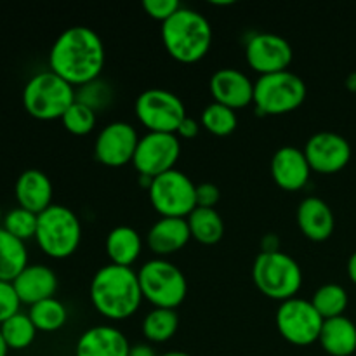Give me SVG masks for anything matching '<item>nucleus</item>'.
Returning <instances> with one entry per match:
<instances>
[{
	"label": "nucleus",
	"mask_w": 356,
	"mask_h": 356,
	"mask_svg": "<svg viewBox=\"0 0 356 356\" xmlns=\"http://www.w3.org/2000/svg\"><path fill=\"white\" fill-rule=\"evenodd\" d=\"M51 72L75 86L99 79L104 66V44L89 26L66 28L49 52Z\"/></svg>",
	"instance_id": "nucleus-1"
},
{
	"label": "nucleus",
	"mask_w": 356,
	"mask_h": 356,
	"mask_svg": "<svg viewBox=\"0 0 356 356\" xmlns=\"http://www.w3.org/2000/svg\"><path fill=\"white\" fill-rule=\"evenodd\" d=\"M89 296L96 312L108 320L129 318L143 302L138 273L118 264H106L94 273Z\"/></svg>",
	"instance_id": "nucleus-2"
},
{
	"label": "nucleus",
	"mask_w": 356,
	"mask_h": 356,
	"mask_svg": "<svg viewBox=\"0 0 356 356\" xmlns=\"http://www.w3.org/2000/svg\"><path fill=\"white\" fill-rule=\"evenodd\" d=\"M162 42L172 59L184 65L197 63L211 51V23L198 10L181 7L174 16L162 23Z\"/></svg>",
	"instance_id": "nucleus-3"
},
{
	"label": "nucleus",
	"mask_w": 356,
	"mask_h": 356,
	"mask_svg": "<svg viewBox=\"0 0 356 356\" xmlns=\"http://www.w3.org/2000/svg\"><path fill=\"white\" fill-rule=\"evenodd\" d=\"M75 87L54 72H40L31 76L23 89V106L38 120H61L75 103Z\"/></svg>",
	"instance_id": "nucleus-4"
},
{
	"label": "nucleus",
	"mask_w": 356,
	"mask_h": 356,
	"mask_svg": "<svg viewBox=\"0 0 356 356\" xmlns=\"http://www.w3.org/2000/svg\"><path fill=\"white\" fill-rule=\"evenodd\" d=\"M35 240L45 256L52 259H65L79 249L82 240V225L72 209L52 204L38 214Z\"/></svg>",
	"instance_id": "nucleus-5"
},
{
	"label": "nucleus",
	"mask_w": 356,
	"mask_h": 356,
	"mask_svg": "<svg viewBox=\"0 0 356 356\" xmlns=\"http://www.w3.org/2000/svg\"><path fill=\"white\" fill-rule=\"evenodd\" d=\"M252 278L259 292L275 301L296 298L302 285V270L298 261L289 254L259 252L252 266Z\"/></svg>",
	"instance_id": "nucleus-6"
},
{
	"label": "nucleus",
	"mask_w": 356,
	"mask_h": 356,
	"mask_svg": "<svg viewBox=\"0 0 356 356\" xmlns=\"http://www.w3.org/2000/svg\"><path fill=\"white\" fill-rule=\"evenodd\" d=\"M143 299L155 308L176 309L188 294V282L176 264L163 257L146 261L138 271Z\"/></svg>",
	"instance_id": "nucleus-7"
},
{
	"label": "nucleus",
	"mask_w": 356,
	"mask_h": 356,
	"mask_svg": "<svg viewBox=\"0 0 356 356\" xmlns=\"http://www.w3.org/2000/svg\"><path fill=\"white\" fill-rule=\"evenodd\" d=\"M306 83L291 70L261 75L254 82V106L259 115H285L306 99Z\"/></svg>",
	"instance_id": "nucleus-8"
},
{
	"label": "nucleus",
	"mask_w": 356,
	"mask_h": 356,
	"mask_svg": "<svg viewBox=\"0 0 356 356\" xmlns=\"http://www.w3.org/2000/svg\"><path fill=\"white\" fill-rule=\"evenodd\" d=\"M148 193L153 209L162 218L186 219L197 209V184L177 169L155 177Z\"/></svg>",
	"instance_id": "nucleus-9"
},
{
	"label": "nucleus",
	"mask_w": 356,
	"mask_h": 356,
	"mask_svg": "<svg viewBox=\"0 0 356 356\" xmlns=\"http://www.w3.org/2000/svg\"><path fill=\"white\" fill-rule=\"evenodd\" d=\"M134 111L148 132L176 134L186 118V108L179 96L165 89H146L136 99Z\"/></svg>",
	"instance_id": "nucleus-10"
},
{
	"label": "nucleus",
	"mask_w": 356,
	"mask_h": 356,
	"mask_svg": "<svg viewBox=\"0 0 356 356\" xmlns=\"http://www.w3.org/2000/svg\"><path fill=\"white\" fill-rule=\"evenodd\" d=\"M277 329L285 341L296 346H309L316 343L323 327V318L312 301L292 298L282 302L277 309Z\"/></svg>",
	"instance_id": "nucleus-11"
},
{
	"label": "nucleus",
	"mask_w": 356,
	"mask_h": 356,
	"mask_svg": "<svg viewBox=\"0 0 356 356\" xmlns=\"http://www.w3.org/2000/svg\"><path fill=\"white\" fill-rule=\"evenodd\" d=\"M181 155V143L176 134L165 132H146L139 138L132 165L139 176L155 177L176 169V162Z\"/></svg>",
	"instance_id": "nucleus-12"
},
{
	"label": "nucleus",
	"mask_w": 356,
	"mask_h": 356,
	"mask_svg": "<svg viewBox=\"0 0 356 356\" xmlns=\"http://www.w3.org/2000/svg\"><path fill=\"white\" fill-rule=\"evenodd\" d=\"M294 52L291 42L277 33H254L245 44V59L250 68L261 75L285 72Z\"/></svg>",
	"instance_id": "nucleus-13"
},
{
	"label": "nucleus",
	"mask_w": 356,
	"mask_h": 356,
	"mask_svg": "<svg viewBox=\"0 0 356 356\" xmlns=\"http://www.w3.org/2000/svg\"><path fill=\"white\" fill-rule=\"evenodd\" d=\"M305 155L312 170L318 174H336L351 160V145L337 132L322 131L313 134L305 146Z\"/></svg>",
	"instance_id": "nucleus-14"
},
{
	"label": "nucleus",
	"mask_w": 356,
	"mask_h": 356,
	"mask_svg": "<svg viewBox=\"0 0 356 356\" xmlns=\"http://www.w3.org/2000/svg\"><path fill=\"white\" fill-rule=\"evenodd\" d=\"M139 136L127 122H111L101 129L94 143V156L106 167H122L132 162Z\"/></svg>",
	"instance_id": "nucleus-15"
},
{
	"label": "nucleus",
	"mask_w": 356,
	"mask_h": 356,
	"mask_svg": "<svg viewBox=\"0 0 356 356\" xmlns=\"http://www.w3.org/2000/svg\"><path fill=\"white\" fill-rule=\"evenodd\" d=\"M271 177L285 191H299L308 184L312 167L302 149L296 146H282L271 156Z\"/></svg>",
	"instance_id": "nucleus-16"
},
{
	"label": "nucleus",
	"mask_w": 356,
	"mask_h": 356,
	"mask_svg": "<svg viewBox=\"0 0 356 356\" xmlns=\"http://www.w3.org/2000/svg\"><path fill=\"white\" fill-rule=\"evenodd\" d=\"M209 87L216 103L225 104L235 111L254 103V82L240 70H218L211 76Z\"/></svg>",
	"instance_id": "nucleus-17"
},
{
	"label": "nucleus",
	"mask_w": 356,
	"mask_h": 356,
	"mask_svg": "<svg viewBox=\"0 0 356 356\" xmlns=\"http://www.w3.org/2000/svg\"><path fill=\"white\" fill-rule=\"evenodd\" d=\"M14 291L19 298L21 305L33 306L45 299L54 298L58 291V277L54 271L44 264H28L16 280L13 282Z\"/></svg>",
	"instance_id": "nucleus-18"
},
{
	"label": "nucleus",
	"mask_w": 356,
	"mask_h": 356,
	"mask_svg": "<svg viewBox=\"0 0 356 356\" xmlns=\"http://www.w3.org/2000/svg\"><path fill=\"white\" fill-rule=\"evenodd\" d=\"M298 226L306 238L313 242H325L332 236L336 218L325 200L318 197H306L298 207Z\"/></svg>",
	"instance_id": "nucleus-19"
},
{
	"label": "nucleus",
	"mask_w": 356,
	"mask_h": 356,
	"mask_svg": "<svg viewBox=\"0 0 356 356\" xmlns=\"http://www.w3.org/2000/svg\"><path fill=\"white\" fill-rule=\"evenodd\" d=\"M131 344L127 337L111 325H96L76 341L75 356H127Z\"/></svg>",
	"instance_id": "nucleus-20"
},
{
	"label": "nucleus",
	"mask_w": 356,
	"mask_h": 356,
	"mask_svg": "<svg viewBox=\"0 0 356 356\" xmlns=\"http://www.w3.org/2000/svg\"><path fill=\"white\" fill-rule=\"evenodd\" d=\"M14 195L19 207L33 214H42L52 205V183L42 170L28 169L16 179Z\"/></svg>",
	"instance_id": "nucleus-21"
},
{
	"label": "nucleus",
	"mask_w": 356,
	"mask_h": 356,
	"mask_svg": "<svg viewBox=\"0 0 356 356\" xmlns=\"http://www.w3.org/2000/svg\"><path fill=\"white\" fill-rule=\"evenodd\" d=\"M191 238L190 226L184 218H160L149 228L146 243L160 257L176 254Z\"/></svg>",
	"instance_id": "nucleus-22"
},
{
	"label": "nucleus",
	"mask_w": 356,
	"mask_h": 356,
	"mask_svg": "<svg viewBox=\"0 0 356 356\" xmlns=\"http://www.w3.org/2000/svg\"><path fill=\"white\" fill-rule=\"evenodd\" d=\"M320 346L330 356H351L356 351V325L348 316L323 320Z\"/></svg>",
	"instance_id": "nucleus-23"
},
{
	"label": "nucleus",
	"mask_w": 356,
	"mask_h": 356,
	"mask_svg": "<svg viewBox=\"0 0 356 356\" xmlns=\"http://www.w3.org/2000/svg\"><path fill=\"white\" fill-rule=\"evenodd\" d=\"M104 249L111 264L132 268V264L141 256L143 238L131 226H117L106 235Z\"/></svg>",
	"instance_id": "nucleus-24"
},
{
	"label": "nucleus",
	"mask_w": 356,
	"mask_h": 356,
	"mask_svg": "<svg viewBox=\"0 0 356 356\" xmlns=\"http://www.w3.org/2000/svg\"><path fill=\"white\" fill-rule=\"evenodd\" d=\"M28 266V250L24 242L0 228V280L14 282Z\"/></svg>",
	"instance_id": "nucleus-25"
},
{
	"label": "nucleus",
	"mask_w": 356,
	"mask_h": 356,
	"mask_svg": "<svg viewBox=\"0 0 356 356\" xmlns=\"http://www.w3.org/2000/svg\"><path fill=\"white\" fill-rule=\"evenodd\" d=\"M191 238L204 245H214L225 235V221L216 209L197 207L186 218Z\"/></svg>",
	"instance_id": "nucleus-26"
},
{
	"label": "nucleus",
	"mask_w": 356,
	"mask_h": 356,
	"mask_svg": "<svg viewBox=\"0 0 356 356\" xmlns=\"http://www.w3.org/2000/svg\"><path fill=\"white\" fill-rule=\"evenodd\" d=\"M179 327L176 309L153 308L143 320V334L149 343H165L172 339Z\"/></svg>",
	"instance_id": "nucleus-27"
},
{
	"label": "nucleus",
	"mask_w": 356,
	"mask_h": 356,
	"mask_svg": "<svg viewBox=\"0 0 356 356\" xmlns=\"http://www.w3.org/2000/svg\"><path fill=\"white\" fill-rule=\"evenodd\" d=\"M348 292L339 284H325L315 291L312 298V305L320 313L323 320L343 316L348 308Z\"/></svg>",
	"instance_id": "nucleus-28"
},
{
	"label": "nucleus",
	"mask_w": 356,
	"mask_h": 356,
	"mask_svg": "<svg viewBox=\"0 0 356 356\" xmlns=\"http://www.w3.org/2000/svg\"><path fill=\"white\" fill-rule=\"evenodd\" d=\"M28 316H30L33 325L40 332H56V330H59L66 323L68 312H66V306L61 301L51 298L30 306Z\"/></svg>",
	"instance_id": "nucleus-29"
},
{
	"label": "nucleus",
	"mask_w": 356,
	"mask_h": 356,
	"mask_svg": "<svg viewBox=\"0 0 356 356\" xmlns=\"http://www.w3.org/2000/svg\"><path fill=\"white\" fill-rule=\"evenodd\" d=\"M0 332L9 350L21 351L31 346L38 330L30 316L19 312L0 325Z\"/></svg>",
	"instance_id": "nucleus-30"
},
{
	"label": "nucleus",
	"mask_w": 356,
	"mask_h": 356,
	"mask_svg": "<svg viewBox=\"0 0 356 356\" xmlns=\"http://www.w3.org/2000/svg\"><path fill=\"white\" fill-rule=\"evenodd\" d=\"M238 118H236V111L232 108L225 106L221 103H211L204 108L200 117V125L207 129L211 134L219 136H229L236 129Z\"/></svg>",
	"instance_id": "nucleus-31"
},
{
	"label": "nucleus",
	"mask_w": 356,
	"mask_h": 356,
	"mask_svg": "<svg viewBox=\"0 0 356 356\" xmlns=\"http://www.w3.org/2000/svg\"><path fill=\"white\" fill-rule=\"evenodd\" d=\"M113 87L106 80L101 79V76L92 80V82H87L83 86H80L75 92V101L86 104V106H89L96 113L97 111L106 110L113 103Z\"/></svg>",
	"instance_id": "nucleus-32"
},
{
	"label": "nucleus",
	"mask_w": 356,
	"mask_h": 356,
	"mask_svg": "<svg viewBox=\"0 0 356 356\" xmlns=\"http://www.w3.org/2000/svg\"><path fill=\"white\" fill-rule=\"evenodd\" d=\"M37 225L38 214H33V212L26 211L23 207H16L3 216L2 229H6L9 235L19 238L21 242H26V240L35 238V235H37Z\"/></svg>",
	"instance_id": "nucleus-33"
},
{
	"label": "nucleus",
	"mask_w": 356,
	"mask_h": 356,
	"mask_svg": "<svg viewBox=\"0 0 356 356\" xmlns=\"http://www.w3.org/2000/svg\"><path fill=\"white\" fill-rule=\"evenodd\" d=\"M96 111H92L86 104L79 103V101H75L61 117L63 127L72 132L73 136H86L92 132V129L96 127Z\"/></svg>",
	"instance_id": "nucleus-34"
},
{
	"label": "nucleus",
	"mask_w": 356,
	"mask_h": 356,
	"mask_svg": "<svg viewBox=\"0 0 356 356\" xmlns=\"http://www.w3.org/2000/svg\"><path fill=\"white\" fill-rule=\"evenodd\" d=\"M21 301L17 298L16 291H14L13 282H2L0 280V325L10 316L19 313Z\"/></svg>",
	"instance_id": "nucleus-35"
},
{
	"label": "nucleus",
	"mask_w": 356,
	"mask_h": 356,
	"mask_svg": "<svg viewBox=\"0 0 356 356\" xmlns=\"http://www.w3.org/2000/svg\"><path fill=\"white\" fill-rule=\"evenodd\" d=\"M143 9L149 17L165 23L170 16H174L181 9V3L177 0H145Z\"/></svg>",
	"instance_id": "nucleus-36"
},
{
	"label": "nucleus",
	"mask_w": 356,
	"mask_h": 356,
	"mask_svg": "<svg viewBox=\"0 0 356 356\" xmlns=\"http://www.w3.org/2000/svg\"><path fill=\"white\" fill-rule=\"evenodd\" d=\"M221 198V190L214 183L197 184V207L214 209Z\"/></svg>",
	"instance_id": "nucleus-37"
},
{
	"label": "nucleus",
	"mask_w": 356,
	"mask_h": 356,
	"mask_svg": "<svg viewBox=\"0 0 356 356\" xmlns=\"http://www.w3.org/2000/svg\"><path fill=\"white\" fill-rule=\"evenodd\" d=\"M198 132H200V124H198L195 118H190L186 115V118L181 122V125H179V129H177L176 136H177V138H181V139H193V138H197Z\"/></svg>",
	"instance_id": "nucleus-38"
},
{
	"label": "nucleus",
	"mask_w": 356,
	"mask_h": 356,
	"mask_svg": "<svg viewBox=\"0 0 356 356\" xmlns=\"http://www.w3.org/2000/svg\"><path fill=\"white\" fill-rule=\"evenodd\" d=\"M278 245H280V240H278L277 235H266L261 242V247H263L261 252H277V250H280Z\"/></svg>",
	"instance_id": "nucleus-39"
},
{
	"label": "nucleus",
	"mask_w": 356,
	"mask_h": 356,
	"mask_svg": "<svg viewBox=\"0 0 356 356\" xmlns=\"http://www.w3.org/2000/svg\"><path fill=\"white\" fill-rule=\"evenodd\" d=\"M127 356H159L155 353V350H153L149 344H134V346H131V350H129V355Z\"/></svg>",
	"instance_id": "nucleus-40"
},
{
	"label": "nucleus",
	"mask_w": 356,
	"mask_h": 356,
	"mask_svg": "<svg viewBox=\"0 0 356 356\" xmlns=\"http://www.w3.org/2000/svg\"><path fill=\"white\" fill-rule=\"evenodd\" d=\"M348 277L356 285V250L351 254L350 259H348Z\"/></svg>",
	"instance_id": "nucleus-41"
},
{
	"label": "nucleus",
	"mask_w": 356,
	"mask_h": 356,
	"mask_svg": "<svg viewBox=\"0 0 356 356\" xmlns=\"http://www.w3.org/2000/svg\"><path fill=\"white\" fill-rule=\"evenodd\" d=\"M344 83H346L348 90H351V92H356V72H351L350 75L346 76V80H344Z\"/></svg>",
	"instance_id": "nucleus-42"
},
{
	"label": "nucleus",
	"mask_w": 356,
	"mask_h": 356,
	"mask_svg": "<svg viewBox=\"0 0 356 356\" xmlns=\"http://www.w3.org/2000/svg\"><path fill=\"white\" fill-rule=\"evenodd\" d=\"M7 353H9V348H7L6 341H3L2 332H0V356H7Z\"/></svg>",
	"instance_id": "nucleus-43"
},
{
	"label": "nucleus",
	"mask_w": 356,
	"mask_h": 356,
	"mask_svg": "<svg viewBox=\"0 0 356 356\" xmlns=\"http://www.w3.org/2000/svg\"><path fill=\"white\" fill-rule=\"evenodd\" d=\"M160 356H191V355L184 353V351H169V353H163Z\"/></svg>",
	"instance_id": "nucleus-44"
},
{
	"label": "nucleus",
	"mask_w": 356,
	"mask_h": 356,
	"mask_svg": "<svg viewBox=\"0 0 356 356\" xmlns=\"http://www.w3.org/2000/svg\"><path fill=\"white\" fill-rule=\"evenodd\" d=\"M2 222H3V214H2V207H0V228H2Z\"/></svg>",
	"instance_id": "nucleus-45"
}]
</instances>
